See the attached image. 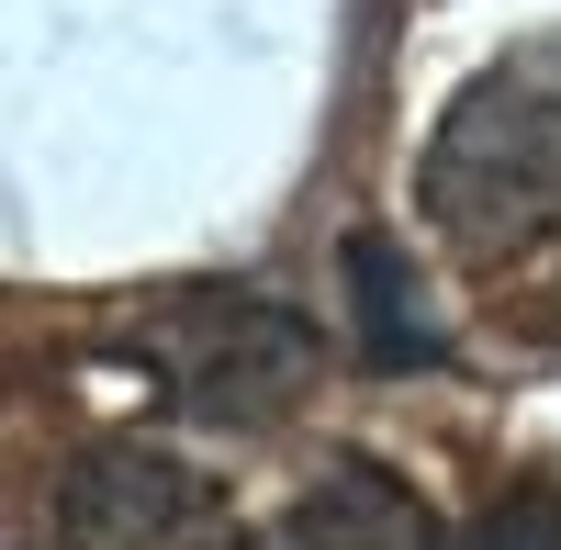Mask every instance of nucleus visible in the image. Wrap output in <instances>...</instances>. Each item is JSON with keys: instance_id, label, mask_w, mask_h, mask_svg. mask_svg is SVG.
I'll return each instance as SVG.
<instances>
[{"instance_id": "2", "label": "nucleus", "mask_w": 561, "mask_h": 550, "mask_svg": "<svg viewBox=\"0 0 561 550\" xmlns=\"http://www.w3.org/2000/svg\"><path fill=\"white\" fill-rule=\"evenodd\" d=\"M135 359L169 382L180 416H203V427H270L280 404H293L314 382V326L293 303H270V293H169L147 326H135Z\"/></svg>"}, {"instance_id": "7", "label": "nucleus", "mask_w": 561, "mask_h": 550, "mask_svg": "<svg viewBox=\"0 0 561 550\" xmlns=\"http://www.w3.org/2000/svg\"><path fill=\"white\" fill-rule=\"evenodd\" d=\"M550 337H561V293H550Z\"/></svg>"}, {"instance_id": "3", "label": "nucleus", "mask_w": 561, "mask_h": 550, "mask_svg": "<svg viewBox=\"0 0 561 550\" xmlns=\"http://www.w3.org/2000/svg\"><path fill=\"white\" fill-rule=\"evenodd\" d=\"M57 550H237L225 494L158 438H102L57 483Z\"/></svg>"}, {"instance_id": "1", "label": "nucleus", "mask_w": 561, "mask_h": 550, "mask_svg": "<svg viewBox=\"0 0 561 550\" xmlns=\"http://www.w3.org/2000/svg\"><path fill=\"white\" fill-rule=\"evenodd\" d=\"M415 203L460 248H517L561 225V34L505 45L494 68L449 90L427 158H415Z\"/></svg>"}, {"instance_id": "5", "label": "nucleus", "mask_w": 561, "mask_h": 550, "mask_svg": "<svg viewBox=\"0 0 561 550\" xmlns=\"http://www.w3.org/2000/svg\"><path fill=\"white\" fill-rule=\"evenodd\" d=\"M348 326H359V359H382V371H427L449 348L438 303L415 293V270H404V248L370 237V225H348Z\"/></svg>"}, {"instance_id": "6", "label": "nucleus", "mask_w": 561, "mask_h": 550, "mask_svg": "<svg viewBox=\"0 0 561 550\" xmlns=\"http://www.w3.org/2000/svg\"><path fill=\"white\" fill-rule=\"evenodd\" d=\"M449 550H561V506L550 494H505V506H483Z\"/></svg>"}, {"instance_id": "4", "label": "nucleus", "mask_w": 561, "mask_h": 550, "mask_svg": "<svg viewBox=\"0 0 561 550\" xmlns=\"http://www.w3.org/2000/svg\"><path fill=\"white\" fill-rule=\"evenodd\" d=\"M237 550H438L427 506H415V483L382 472V461H325L293 506L270 528H248Z\"/></svg>"}]
</instances>
